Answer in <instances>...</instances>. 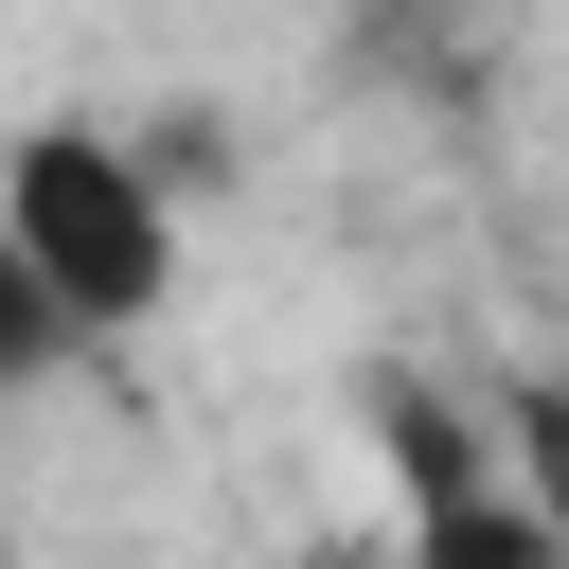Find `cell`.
Segmentation results:
<instances>
[{"mask_svg": "<svg viewBox=\"0 0 569 569\" xmlns=\"http://www.w3.org/2000/svg\"><path fill=\"white\" fill-rule=\"evenodd\" d=\"M53 373H71V320H53V302H36V267L0 249V391H53Z\"/></svg>", "mask_w": 569, "mask_h": 569, "instance_id": "4", "label": "cell"}, {"mask_svg": "<svg viewBox=\"0 0 569 569\" xmlns=\"http://www.w3.org/2000/svg\"><path fill=\"white\" fill-rule=\"evenodd\" d=\"M480 462H498V480H516V498H533V516L569 533V373H516V391H498V445H480Z\"/></svg>", "mask_w": 569, "mask_h": 569, "instance_id": "3", "label": "cell"}, {"mask_svg": "<svg viewBox=\"0 0 569 569\" xmlns=\"http://www.w3.org/2000/svg\"><path fill=\"white\" fill-rule=\"evenodd\" d=\"M302 569H356V551H302Z\"/></svg>", "mask_w": 569, "mask_h": 569, "instance_id": "6", "label": "cell"}, {"mask_svg": "<svg viewBox=\"0 0 569 569\" xmlns=\"http://www.w3.org/2000/svg\"><path fill=\"white\" fill-rule=\"evenodd\" d=\"M0 569H36V551H18V498H0Z\"/></svg>", "mask_w": 569, "mask_h": 569, "instance_id": "5", "label": "cell"}, {"mask_svg": "<svg viewBox=\"0 0 569 569\" xmlns=\"http://www.w3.org/2000/svg\"><path fill=\"white\" fill-rule=\"evenodd\" d=\"M409 569H569V533H551V516L480 462L462 498H409Z\"/></svg>", "mask_w": 569, "mask_h": 569, "instance_id": "2", "label": "cell"}, {"mask_svg": "<svg viewBox=\"0 0 569 569\" xmlns=\"http://www.w3.org/2000/svg\"><path fill=\"white\" fill-rule=\"evenodd\" d=\"M0 249L71 320V356H107V338H142L178 302V196H160V160L124 124H71V107L0 142Z\"/></svg>", "mask_w": 569, "mask_h": 569, "instance_id": "1", "label": "cell"}]
</instances>
